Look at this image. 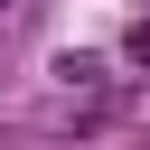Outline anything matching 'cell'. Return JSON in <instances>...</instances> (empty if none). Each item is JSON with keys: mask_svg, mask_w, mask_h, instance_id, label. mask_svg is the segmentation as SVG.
Masks as SVG:
<instances>
[{"mask_svg": "<svg viewBox=\"0 0 150 150\" xmlns=\"http://www.w3.org/2000/svg\"><path fill=\"white\" fill-rule=\"evenodd\" d=\"M0 9H9V0H0Z\"/></svg>", "mask_w": 150, "mask_h": 150, "instance_id": "7a4b0ae2", "label": "cell"}, {"mask_svg": "<svg viewBox=\"0 0 150 150\" xmlns=\"http://www.w3.org/2000/svg\"><path fill=\"white\" fill-rule=\"evenodd\" d=\"M131 66H150V19H141V28H131Z\"/></svg>", "mask_w": 150, "mask_h": 150, "instance_id": "6da1fadb", "label": "cell"}]
</instances>
